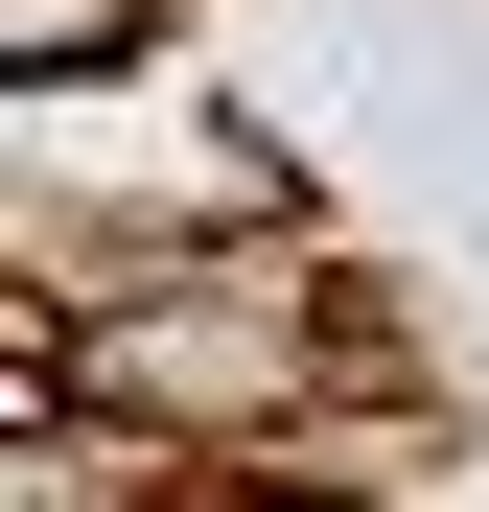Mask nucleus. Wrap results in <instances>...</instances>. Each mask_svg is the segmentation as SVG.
<instances>
[{
	"instance_id": "f257e3e1",
	"label": "nucleus",
	"mask_w": 489,
	"mask_h": 512,
	"mask_svg": "<svg viewBox=\"0 0 489 512\" xmlns=\"http://www.w3.org/2000/svg\"><path fill=\"white\" fill-rule=\"evenodd\" d=\"M140 47H163V0H0V70L24 94H117Z\"/></svg>"
}]
</instances>
